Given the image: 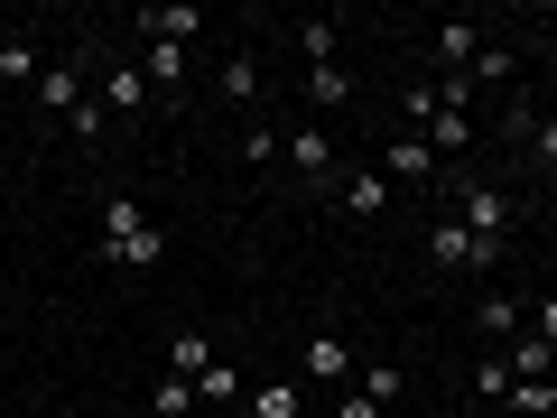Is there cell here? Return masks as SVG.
<instances>
[{
  "instance_id": "1",
  "label": "cell",
  "mask_w": 557,
  "mask_h": 418,
  "mask_svg": "<svg viewBox=\"0 0 557 418\" xmlns=\"http://www.w3.org/2000/svg\"><path fill=\"white\" fill-rule=\"evenodd\" d=\"M456 223H465V233H474L483 251L502 260V242L520 233V196H502V186H465V205H456Z\"/></svg>"
},
{
  "instance_id": "2",
  "label": "cell",
  "mask_w": 557,
  "mask_h": 418,
  "mask_svg": "<svg viewBox=\"0 0 557 418\" xmlns=\"http://www.w3.org/2000/svg\"><path fill=\"white\" fill-rule=\"evenodd\" d=\"M278 149H288V168H298V186H325V177H335V139H325L317 121H298Z\"/></svg>"
},
{
  "instance_id": "3",
  "label": "cell",
  "mask_w": 557,
  "mask_h": 418,
  "mask_svg": "<svg viewBox=\"0 0 557 418\" xmlns=\"http://www.w3.org/2000/svg\"><path fill=\"white\" fill-rule=\"evenodd\" d=\"M428 260H437V270H493V251H483V242L465 233L456 214H446V223H428Z\"/></svg>"
},
{
  "instance_id": "4",
  "label": "cell",
  "mask_w": 557,
  "mask_h": 418,
  "mask_svg": "<svg viewBox=\"0 0 557 418\" xmlns=\"http://www.w3.org/2000/svg\"><path fill=\"white\" fill-rule=\"evenodd\" d=\"M307 381H325V391H344V381H354V344H344L335 325H317V335H307Z\"/></svg>"
},
{
  "instance_id": "5",
  "label": "cell",
  "mask_w": 557,
  "mask_h": 418,
  "mask_svg": "<svg viewBox=\"0 0 557 418\" xmlns=\"http://www.w3.org/2000/svg\"><path fill=\"white\" fill-rule=\"evenodd\" d=\"M102 260H112V270H159V260H168V233H159V223H139V233L102 242Z\"/></svg>"
},
{
  "instance_id": "6",
  "label": "cell",
  "mask_w": 557,
  "mask_h": 418,
  "mask_svg": "<svg viewBox=\"0 0 557 418\" xmlns=\"http://www.w3.org/2000/svg\"><path fill=\"white\" fill-rule=\"evenodd\" d=\"M102 112H149V75H139V65L131 57H121V65H102Z\"/></svg>"
},
{
  "instance_id": "7",
  "label": "cell",
  "mask_w": 557,
  "mask_h": 418,
  "mask_svg": "<svg viewBox=\"0 0 557 418\" xmlns=\"http://www.w3.org/2000/svg\"><path fill=\"white\" fill-rule=\"evenodd\" d=\"M38 75H47L38 38H0V84H10V94H38Z\"/></svg>"
},
{
  "instance_id": "8",
  "label": "cell",
  "mask_w": 557,
  "mask_h": 418,
  "mask_svg": "<svg viewBox=\"0 0 557 418\" xmlns=\"http://www.w3.org/2000/svg\"><path fill=\"white\" fill-rule=\"evenodd\" d=\"M38 102H47V112H65V121H75L84 102H94V94H84V65H47V75H38Z\"/></svg>"
},
{
  "instance_id": "9",
  "label": "cell",
  "mask_w": 557,
  "mask_h": 418,
  "mask_svg": "<svg viewBox=\"0 0 557 418\" xmlns=\"http://www.w3.org/2000/svg\"><path fill=\"white\" fill-rule=\"evenodd\" d=\"M474 325H483V335H493V344H511V335H520V325H530V307H520V298H511V288H493V298H483V307H474Z\"/></svg>"
},
{
  "instance_id": "10",
  "label": "cell",
  "mask_w": 557,
  "mask_h": 418,
  "mask_svg": "<svg viewBox=\"0 0 557 418\" xmlns=\"http://www.w3.org/2000/svg\"><path fill=\"white\" fill-rule=\"evenodd\" d=\"M214 94H223V102H260V57H251V47H233V57H223Z\"/></svg>"
},
{
  "instance_id": "11",
  "label": "cell",
  "mask_w": 557,
  "mask_h": 418,
  "mask_svg": "<svg viewBox=\"0 0 557 418\" xmlns=\"http://www.w3.org/2000/svg\"><path fill=\"white\" fill-rule=\"evenodd\" d=\"M139 75H149V94H177V84H186V47L149 38V57H139Z\"/></svg>"
},
{
  "instance_id": "12",
  "label": "cell",
  "mask_w": 557,
  "mask_h": 418,
  "mask_svg": "<svg viewBox=\"0 0 557 418\" xmlns=\"http://www.w3.org/2000/svg\"><path fill=\"white\" fill-rule=\"evenodd\" d=\"M242 409H251V418H307V391H298V381H260Z\"/></svg>"
},
{
  "instance_id": "13",
  "label": "cell",
  "mask_w": 557,
  "mask_h": 418,
  "mask_svg": "<svg viewBox=\"0 0 557 418\" xmlns=\"http://www.w3.org/2000/svg\"><path fill=\"white\" fill-rule=\"evenodd\" d=\"M391 177H418V186H428V177H437V149H428L418 131H399V139H391Z\"/></svg>"
},
{
  "instance_id": "14",
  "label": "cell",
  "mask_w": 557,
  "mask_h": 418,
  "mask_svg": "<svg viewBox=\"0 0 557 418\" xmlns=\"http://www.w3.org/2000/svg\"><path fill=\"white\" fill-rule=\"evenodd\" d=\"M131 28L139 38H168V47H186V28H205L196 10H131Z\"/></svg>"
},
{
  "instance_id": "15",
  "label": "cell",
  "mask_w": 557,
  "mask_h": 418,
  "mask_svg": "<svg viewBox=\"0 0 557 418\" xmlns=\"http://www.w3.org/2000/svg\"><path fill=\"white\" fill-rule=\"evenodd\" d=\"M437 57H446V75H465V65L483 57V38H474V20H446V28H437Z\"/></svg>"
},
{
  "instance_id": "16",
  "label": "cell",
  "mask_w": 557,
  "mask_h": 418,
  "mask_svg": "<svg viewBox=\"0 0 557 418\" xmlns=\"http://www.w3.org/2000/svg\"><path fill=\"white\" fill-rule=\"evenodd\" d=\"M344 205H354V223H381L391 214V177H344Z\"/></svg>"
},
{
  "instance_id": "17",
  "label": "cell",
  "mask_w": 557,
  "mask_h": 418,
  "mask_svg": "<svg viewBox=\"0 0 557 418\" xmlns=\"http://www.w3.org/2000/svg\"><path fill=\"white\" fill-rule=\"evenodd\" d=\"M307 102H354V65H307Z\"/></svg>"
},
{
  "instance_id": "18",
  "label": "cell",
  "mask_w": 557,
  "mask_h": 418,
  "mask_svg": "<svg viewBox=\"0 0 557 418\" xmlns=\"http://www.w3.org/2000/svg\"><path fill=\"white\" fill-rule=\"evenodd\" d=\"M465 84H520V47H483V57L465 65Z\"/></svg>"
},
{
  "instance_id": "19",
  "label": "cell",
  "mask_w": 557,
  "mask_h": 418,
  "mask_svg": "<svg viewBox=\"0 0 557 418\" xmlns=\"http://www.w3.org/2000/svg\"><path fill=\"white\" fill-rule=\"evenodd\" d=\"M399 391H409V372H399V362H362V399H372V409H391Z\"/></svg>"
},
{
  "instance_id": "20",
  "label": "cell",
  "mask_w": 557,
  "mask_h": 418,
  "mask_svg": "<svg viewBox=\"0 0 557 418\" xmlns=\"http://www.w3.org/2000/svg\"><path fill=\"white\" fill-rule=\"evenodd\" d=\"M288 38H298V57H307V65H335V20H298Z\"/></svg>"
},
{
  "instance_id": "21",
  "label": "cell",
  "mask_w": 557,
  "mask_h": 418,
  "mask_svg": "<svg viewBox=\"0 0 557 418\" xmlns=\"http://www.w3.org/2000/svg\"><path fill=\"white\" fill-rule=\"evenodd\" d=\"M205 362H214V354H205V335H177V344H168V372H177V381H205Z\"/></svg>"
},
{
  "instance_id": "22",
  "label": "cell",
  "mask_w": 557,
  "mask_h": 418,
  "mask_svg": "<svg viewBox=\"0 0 557 418\" xmlns=\"http://www.w3.org/2000/svg\"><path fill=\"white\" fill-rule=\"evenodd\" d=\"M149 409H159V418H186V409H196V381H177V372H168L159 391H149Z\"/></svg>"
},
{
  "instance_id": "23",
  "label": "cell",
  "mask_w": 557,
  "mask_h": 418,
  "mask_svg": "<svg viewBox=\"0 0 557 418\" xmlns=\"http://www.w3.org/2000/svg\"><path fill=\"white\" fill-rule=\"evenodd\" d=\"M139 223H149V214H139L131 196H102V242H121V233H139Z\"/></svg>"
},
{
  "instance_id": "24",
  "label": "cell",
  "mask_w": 557,
  "mask_h": 418,
  "mask_svg": "<svg viewBox=\"0 0 557 418\" xmlns=\"http://www.w3.org/2000/svg\"><path fill=\"white\" fill-rule=\"evenodd\" d=\"M511 409L520 418H548L557 409V381H511Z\"/></svg>"
},
{
  "instance_id": "25",
  "label": "cell",
  "mask_w": 557,
  "mask_h": 418,
  "mask_svg": "<svg viewBox=\"0 0 557 418\" xmlns=\"http://www.w3.org/2000/svg\"><path fill=\"white\" fill-rule=\"evenodd\" d=\"M539 121H548V112H539V102H530V94H520V102H502V139H530V131H539Z\"/></svg>"
},
{
  "instance_id": "26",
  "label": "cell",
  "mask_w": 557,
  "mask_h": 418,
  "mask_svg": "<svg viewBox=\"0 0 557 418\" xmlns=\"http://www.w3.org/2000/svg\"><path fill=\"white\" fill-rule=\"evenodd\" d=\"M196 399H242V372H233V362H205V381H196Z\"/></svg>"
},
{
  "instance_id": "27",
  "label": "cell",
  "mask_w": 557,
  "mask_h": 418,
  "mask_svg": "<svg viewBox=\"0 0 557 418\" xmlns=\"http://www.w3.org/2000/svg\"><path fill=\"white\" fill-rule=\"evenodd\" d=\"M474 391H483V399H511V372H502V354H483V362H474Z\"/></svg>"
},
{
  "instance_id": "28",
  "label": "cell",
  "mask_w": 557,
  "mask_h": 418,
  "mask_svg": "<svg viewBox=\"0 0 557 418\" xmlns=\"http://www.w3.org/2000/svg\"><path fill=\"white\" fill-rule=\"evenodd\" d=\"M242 159H260V168L278 159V131H270V121H251V131H242Z\"/></svg>"
},
{
  "instance_id": "29",
  "label": "cell",
  "mask_w": 557,
  "mask_h": 418,
  "mask_svg": "<svg viewBox=\"0 0 557 418\" xmlns=\"http://www.w3.org/2000/svg\"><path fill=\"white\" fill-rule=\"evenodd\" d=\"M530 159H539V177H548V168H557V112H548V121H539V131H530Z\"/></svg>"
},
{
  "instance_id": "30",
  "label": "cell",
  "mask_w": 557,
  "mask_h": 418,
  "mask_svg": "<svg viewBox=\"0 0 557 418\" xmlns=\"http://www.w3.org/2000/svg\"><path fill=\"white\" fill-rule=\"evenodd\" d=\"M530 335H539V344H557V298H548V307H530Z\"/></svg>"
},
{
  "instance_id": "31",
  "label": "cell",
  "mask_w": 557,
  "mask_h": 418,
  "mask_svg": "<svg viewBox=\"0 0 557 418\" xmlns=\"http://www.w3.org/2000/svg\"><path fill=\"white\" fill-rule=\"evenodd\" d=\"M335 418H381V409H372V399H354V391H344V399H335Z\"/></svg>"
},
{
  "instance_id": "32",
  "label": "cell",
  "mask_w": 557,
  "mask_h": 418,
  "mask_svg": "<svg viewBox=\"0 0 557 418\" xmlns=\"http://www.w3.org/2000/svg\"><path fill=\"white\" fill-rule=\"evenodd\" d=\"M0 131H10V102H0Z\"/></svg>"
},
{
  "instance_id": "33",
  "label": "cell",
  "mask_w": 557,
  "mask_h": 418,
  "mask_svg": "<svg viewBox=\"0 0 557 418\" xmlns=\"http://www.w3.org/2000/svg\"><path fill=\"white\" fill-rule=\"evenodd\" d=\"M548 196H557V168H548Z\"/></svg>"
},
{
  "instance_id": "34",
  "label": "cell",
  "mask_w": 557,
  "mask_h": 418,
  "mask_svg": "<svg viewBox=\"0 0 557 418\" xmlns=\"http://www.w3.org/2000/svg\"><path fill=\"white\" fill-rule=\"evenodd\" d=\"M47 418H65V409H47Z\"/></svg>"
},
{
  "instance_id": "35",
  "label": "cell",
  "mask_w": 557,
  "mask_h": 418,
  "mask_svg": "<svg viewBox=\"0 0 557 418\" xmlns=\"http://www.w3.org/2000/svg\"><path fill=\"white\" fill-rule=\"evenodd\" d=\"M548 102H557V84H548Z\"/></svg>"
},
{
  "instance_id": "36",
  "label": "cell",
  "mask_w": 557,
  "mask_h": 418,
  "mask_svg": "<svg viewBox=\"0 0 557 418\" xmlns=\"http://www.w3.org/2000/svg\"><path fill=\"white\" fill-rule=\"evenodd\" d=\"M242 418H251V409H242Z\"/></svg>"
}]
</instances>
